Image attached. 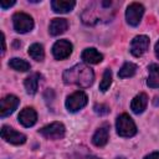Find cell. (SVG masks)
<instances>
[{
  "mask_svg": "<svg viewBox=\"0 0 159 159\" xmlns=\"http://www.w3.org/2000/svg\"><path fill=\"white\" fill-rule=\"evenodd\" d=\"M62 78L66 84H76L82 88H87L93 83L94 73L89 66L84 63H77L66 70L62 75Z\"/></svg>",
  "mask_w": 159,
  "mask_h": 159,
  "instance_id": "cell-1",
  "label": "cell"
},
{
  "mask_svg": "<svg viewBox=\"0 0 159 159\" xmlns=\"http://www.w3.org/2000/svg\"><path fill=\"white\" fill-rule=\"evenodd\" d=\"M112 6V1H102V9L101 7V1L99 2H93L91 4L82 14V21L87 25H96L102 21H108L111 19L109 15V7Z\"/></svg>",
  "mask_w": 159,
  "mask_h": 159,
  "instance_id": "cell-2",
  "label": "cell"
},
{
  "mask_svg": "<svg viewBox=\"0 0 159 159\" xmlns=\"http://www.w3.org/2000/svg\"><path fill=\"white\" fill-rule=\"evenodd\" d=\"M116 129L117 133L120 137H133L137 133V125L134 120L125 113L118 116L117 122H116Z\"/></svg>",
  "mask_w": 159,
  "mask_h": 159,
  "instance_id": "cell-3",
  "label": "cell"
},
{
  "mask_svg": "<svg viewBox=\"0 0 159 159\" xmlns=\"http://www.w3.org/2000/svg\"><path fill=\"white\" fill-rule=\"evenodd\" d=\"M12 24H14V29L16 32L20 34H25L32 30L34 27V20L30 15L25 14V12H16L12 16Z\"/></svg>",
  "mask_w": 159,
  "mask_h": 159,
  "instance_id": "cell-4",
  "label": "cell"
},
{
  "mask_svg": "<svg viewBox=\"0 0 159 159\" xmlns=\"http://www.w3.org/2000/svg\"><path fill=\"white\" fill-rule=\"evenodd\" d=\"M39 133L41 135H43L45 138L47 139H52V140H56V139H62L65 137V133H66V129H65V125L60 122H53V123H50L45 127H42Z\"/></svg>",
  "mask_w": 159,
  "mask_h": 159,
  "instance_id": "cell-5",
  "label": "cell"
},
{
  "mask_svg": "<svg viewBox=\"0 0 159 159\" xmlns=\"http://www.w3.org/2000/svg\"><path fill=\"white\" fill-rule=\"evenodd\" d=\"M87 104V94L82 91L73 92L66 99V108L68 112H77Z\"/></svg>",
  "mask_w": 159,
  "mask_h": 159,
  "instance_id": "cell-6",
  "label": "cell"
},
{
  "mask_svg": "<svg viewBox=\"0 0 159 159\" xmlns=\"http://www.w3.org/2000/svg\"><path fill=\"white\" fill-rule=\"evenodd\" d=\"M143 14H144V6H143L142 4H139V2H133V4H130V5L127 7V11H125L127 22H128L130 26H137V25H139Z\"/></svg>",
  "mask_w": 159,
  "mask_h": 159,
  "instance_id": "cell-7",
  "label": "cell"
},
{
  "mask_svg": "<svg viewBox=\"0 0 159 159\" xmlns=\"http://www.w3.org/2000/svg\"><path fill=\"white\" fill-rule=\"evenodd\" d=\"M72 43L67 40H58L52 46V55L56 60H65L72 53Z\"/></svg>",
  "mask_w": 159,
  "mask_h": 159,
  "instance_id": "cell-8",
  "label": "cell"
},
{
  "mask_svg": "<svg viewBox=\"0 0 159 159\" xmlns=\"http://www.w3.org/2000/svg\"><path fill=\"white\" fill-rule=\"evenodd\" d=\"M1 138L5 142L11 143V144H15V145L24 144L26 142L25 134H22L20 132H16L15 129H12L11 127H7V125H4L1 128Z\"/></svg>",
  "mask_w": 159,
  "mask_h": 159,
  "instance_id": "cell-9",
  "label": "cell"
},
{
  "mask_svg": "<svg viewBox=\"0 0 159 159\" xmlns=\"http://www.w3.org/2000/svg\"><path fill=\"white\" fill-rule=\"evenodd\" d=\"M148 47H149V39L145 35H139V36H135L132 40L130 52H132L133 56L139 57V56H142L143 53L147 52Z\"/></svg>",
  "mask_w": 159,
  "mask_h": 159,
  "instance_id": "cell-10",
  "label": "cell"
},
{
  "mask_svg": "<svg viewBox=\"0 0 159 159\" xmlns=\"http://www.w3.org/2000/svg\"><path fill=\"white\" fill-rule=\"evenodd\" d=\"M19 106V98L14 94H9L6 97H4L0 102V116L4 118L6 116H10L16 107Z\"/></svg>",
  "mask_w": 159,
  "mask_h": 159,
  "instance_id": "cell-11",
  "label": "cell"
},
{
  "mask_svg": "<svg viewBox=\"0 0 159 159\" xmlns=\"http://www.w3.org/2000/svg\"><path fill=\"white\" fill-rule=\"evenodd\" d=\"M37 120V113L32 107L24 108L19 114V122L24 127H32Z\"/></svg>",
  "mask_w": 159,
  "mask_h": 159,
  "instance_id": "cell-12",
  "label": "cell"
},
{
  "mask_svg": "<svg viewBox=\"0 0 159 159\" xmlns=\"http://www.w3.org/2000/svg\"><path fill=\"white\" fill-rule=\"evenodd\" d=\"M147 104H148V97L145 93H139L137 94L133 99H132V103H130V108L132 111L135 113V114H140L144 112V109L147 108Z\"/></svg>",
  "mask_w": 159,
  "mask_h": 159,
  "instance_id": "cell-13",
  "label": "cell"
},
{
  "mask_svg": "<svg viewBox=\"0 0 159 159\" xmlns=\"http://www.w3.org/2000/svg\"><path fill=\"white\" fill-rule=\"evenodd\" d=\"M108 138H109V132H108V127L107 125H103V127H99L96 133L93 134L92 137V143L96 145V147H104L108 142Z\"/></svg>",
  "mask_w": 159,
  "mask_h": 159,
  "instance_id": "cell-14",
  "label": "cell"
},
{
  "mask_svg": "<svg viewBox=\"0 0 159 159\" xmlns=\"http://www.w3.org/2000/svg\"><path fill=\"white\" fill-rule=\"evenodd\" d=\"M67 27H68V22L66 19H60V17L52 19L50 22V34L52 36L61 35L67 30Z\"/></svg>",
  "mask_w": 159,
  "mask_h": 159,
  "instance_id": "cell-15",
  "label": "cell"
},
{
  "mask_svg": "<svg viewBox=\"0 0 159 159\" xmlns=\"http://www.w3.org/2000/svg\"><path fill=\"white\" fill-rule=\"evenodd\" d=\"M82 60L87 63H92V65H96V63H99L102 60H103V56L102 53H99L96 48L91 47V48H86L82 55H81Z\"/></svg>",
  "mask_w": 159,
  "mask_h": 159,
  "instance_id": "cell-16",
  "label": "cell"
},
{
  "mask_svg": "<svg viewBox=\"0 0 159 159\" xmlns=\"http://www.w3.org/2000/svg\"><path fill=\"white\" fill-rule=\"evenodd\" d=\"M76 2L75 1H65V0H53L51 2V6H52V10L55 12H58V14H66L68 11H71L73 7H75Z\"/></svg>",
  "mask_w": 159,
  "mask_h": 159,
  "instance_id": "cell-17",
  "label": "cell"
},
{
  "mask_svg": "<svg viewBox=\"0 0 159 159\" xmlns=\"http://www.w3.org/2000/svg\"><path fill=\"white\" fill-rule=\"evenodd\" d=\"M147 84L150 88H159V65H150L149 66V76Z\"/></svg>",
  "mask_w": 159,
  "mask_h": 159,
  "instance_id": "cell-18",
  "label": "cell"
},
{
  "mask_svg": "<svg viewBox=\"0 0 159 159\" xmlns=\"http://www.w3.org/2000/svg\"><path fill=\"white\" fill-rule=\"evenodd\" d=\"M39 80H40V76L37 73H34V75H30L24 84H25V89L29 94H35L37 92V87H39Z\"/></svg>",
  "mask_w": 159,
  "mask_h": 159,
  "instance_id": "cell-19",
  "label": "cell"
},
{
  "mask_svg": "<svg viewBox=\"0 0 159 159\" xmlns=\"http://www.w3.org/2000/svg\"><path fill=\"white\" fill-rule=\"evenodd\" d=\"M9 66L16 71H20V72H26L30 70V63L26 62L25 60L22 58H19V57H14L9 61Z\"/></svg>",
  "mask_w": 159,
  "mask_h": 159,
  "instance_id": "cell-20",
  "label": "cell"
},
{
  "mask_svg": "<svg viewBox=\"0 0 159 159\" xmlns=\"http://www.w3.org/2000/svg\"><path fill=\"white\" fill-rule=\"evenodd\" d=\"M135 72H137V66L134 63H132V62H125L120 67V70L118 72V77H120V78H128V77L134 76Z\"/></svg>",
  "mask_w": 159,
  "mask_h": 159,
  "instance_id": "cell-21",
  "label": "cell"
},
{
  "mask_svg": "<svg viewBox=\"0 0 159 159\" xmlns=\"http://www.w3.org/2000/svg\"><path fill=\"white\" fill-rule=\"evenodd\" d=\"M29 55L35 60V61H42L45 57V51L42 45L40 43H32L29 48Z\"/></svg>",
  "mask_w": 159,
  "mask_h": 159,
  "instance_id": "cell-22",
  "label": "cell"
},
{
  "mask_svg": "<svg viewBox=\"0 0 159 159\" xmlns=\"http://www.w3.org/2000/svg\"><path fill=\"white\" fill-rule=\"evenodd\" d=\"M111 83H112V71H111L109 68H107V70L104 71L103 76H102L101 82H99V89H101L102 92H106V91L109 88Z\"/></svg>",
  "mask_w": 159,
  "mask_h": 159,
  "instance_id": "cell-23",
  "label": "cell"
},
{
  "mask_svg": "<svg viewBox=\"0 0 159 159\" xmlns=\"http://www.w3.org/2000/svg\"><path fill=\"white\" fill-rule=\"evenodd\" d=\"M93 109H94V112H96L97 114H99V116L109 113V107L106 106V104H96V106L93 107Z\"/></svg>",
  "mask_w": 159,
  "mask_h": 159,
  "instance_id": "cell-24",
  "label": "cell"
},
{
  "mask_svg": "<svg viewBox=\"0 0 159 159\" xmlns=\"http://www.w3.org/2000/svg\"><path fill=\"white\" fill-rule=\"evenodd\" d=\"M14 4H15V1H14V0H11V1H5V0H1V1H0V6H1V9H7V7L12 6Z\"/></svg>",
  "mask_w": 159,
  "mask_h": 159,
  "instance_id": "cell-25",
  "label": "cell"
},
{
  "mask_svg": "<svg viewBox=\"0 0 159 159\" xmlns=\"http://www.w3.org/2000/svg\"><path fill=\"white\" fill-rule=\"evenodd\" d=\"M144 159H159V152H153V153L148 154Z\"/></svg>",
  "mask_w": 159,
  "mask_h": 159,
  "instance_id": "cell-26",
  "label": "cell"
},
{
  "mask_svg": "<svg viewBox=\"0 0 159 159\" xmlns=\"http://www.w3.org/2000/svg\"><path fill=\"white\" fill-rule=\"evenodd\" d=\"M1 45H2L1 55H4V53H5V36H4V34H1Z\"/></svg>",
  "mask_w": 159,
  "mask_h": 159,
  "instance_id": "cell-27",
  "label": "cell"
},
{
  "mask_svg": "<svg viewBox=\"0 0 159 159\" xmlns=\"http://www.w3.org/2000/svg\"><path fill=\"white\" fill-rule=\"evenodd\" d=\"M155 55H157V57L159 58V41L155 43Z\"/></svg>",
  "mask_w": 159,
  "mask_h": 159,
  "instance_id": "cell-28",
  "label": "cell"
},
{
  "mask_svg": "<svg viewBox=\"0 0 159 159\" xmlns=\"http://www.w3.org/2000/svg\"><path fill=\"white\" fill-rule=\"evenodd\" d=\"M86 159H97V158H88V157H87Z\"/></svg>",
  "mask_w": 159,
  "mask_h": 159,
  "instance_id": "cell-29",
  "label": "cell"
}]
</instances>
